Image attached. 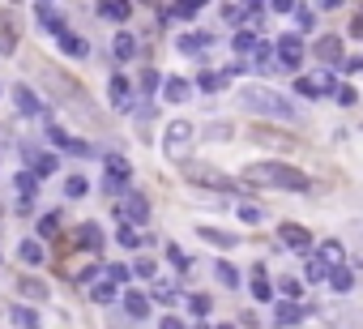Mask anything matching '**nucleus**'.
I'll return each instance as SVG.
<instances>
[{"label":"nucleus","mask_w":363,"mask_h":329,"mask_svg":"<svg viewBox=\"0 0 363 329\" xmlns=\"http://www.w3.org/2000/svg\"><path fill=\"white\" fill-rule=\"evenodd\" d=\"M244 184H252V188H282V193H308V188H312V176L291 167V162L261 158V162H252V167H244Z\"/></svg>","instance_id":"f257e3e1"},{"label":"nucleus","mask_w":363,"mask_h":329,"mask_svg":"<svg viewBox=\"0 0 363 329\" xmlns=\"http://www.w3.org/2000/svg\"><path fill=\"white\" fill-rule=\"evenodd\" d=\"M239 107L244 112H261V116H278V120H295V103L282 98L278 90H265V86H244Z\"/></svg>","instance_id":"f03ea898"},{"label":"nucleus","mask_w":363,"mask_h":329,"mask_svg":"<svg viewBox=\"0 0 363 329\" xmlns=\"http://www.w3.org/2000/svg\"><path fill=\"white\" fill-rule=\"evenodd\" d=\"M192 137H197L192 120H171L167 133H163V154L184 167V162H188V150H192Z\"/></svg>","instance_id":"7ed1b4c3"},{"label":"nucleus","mask_w":363,"mask_h":329,"mask_svg":"<svg viewBox=\"0 0 363 329\" xmlns=\"http://www.w3.org/2000/svg\"><path fill=\"white\" fill-rule=\"evenodd\" d=\"M184 176L192 184H205V188H223V193H235V180L223 176L218 167H205V162H184Z\"/></svg>","instance_id":"20e7f679"},{"label":"nucleus","mask_w":363,"mask_h":329,"mask_svg":"<svg viewBox=\"0 0 363 329\" xmlns=\"http://www.w3.org/2000/svg\"><path fill=\"white\" fill-rule=\"evenodd\" d=\"M116 214L124 218L128 227H145V223H150V201H145L141 193H128L124 205H116Z\"/></svg>","instance_id":"39448f33"},{"label":"nucleus","mask_w":363,"mask_h":329,"mask_svg":"<svg viewBox=\"0 0 363 329\" xmlns=\"http://www.w3.org/2000/svg\"><path fill=\"white\" fill-rule=\"evenodd\" d=\"M274 47H278V60H282L286 69H299V65H303V43H299V34H282Z\"/></svg>","instance_id":"423d86ee"},{"label":"nucleus","mask_w":363,"mask_h":329,"mask_svg":"<svg viewBox=\"0 0 363 329\" xmlns=\"http://www.w3.org/2000/svg\"><path fill=\"white\" fill-rule=\"evenodd\" d=\"M107 94H112V107H120V112H133V82L124 73H116L107 82Z\"/></svg>","instance_id":"0eeeda50"},{"label":"nucleus","mask_w":363,"mask_h":329,"mask_svg":"<svg viewBox=\"0 0 363 329\" xmlns=\"http://www.w3.org/2000/svg\"><path fill=\"white\" fill-rule=\"evenodd\" d=\"M278 240L286 244V248H312V231H308V227H299V223H282L278 227Z\"/></svg>","instance_id":"6e6552de"},{"label":"nucleus","mask_w":363,"mask_h":329,"mask_svg":"<svg viewBox=\"0 0 363 329\" xmlns=\"http://www.w3.org/2000/svg\"><path fill=\"white\" fill-rule=\"evenodd\" d=\"M210 43H214V34L192 30V34H180V39H176V51H180V56H201V51L210 47Z\"/></svg>","instance_id":"1a4fd4ad"},{"label":"nucleus","mask_w":363,"mask_h":329,"mask_svg":"<svg viewBox=\"0 0 363 329\" xmlns=\"http://www.w3.org/2000/svg\"><path fill=\"white\" fill-rule=\"evenodd\" d=\"M34 18L43 22V30H51L56 39H65V34H69V26H65V13H60V9H51V5H34Z\"/></svg>","instance_id":"9d476101"},{"label":"nucleus","mask_w":363,"mask_h":329,"mask_svg":"<svg viewBox=\"0 0 363 329\" xmlns=\"http://www.w3.org/2000/svg\"><path fill=\"white\" fill-rule=\"evenodd\" d=\"M13 107H18L22 116H39L43 112V103H39V94L30 86H13Z\"/></svg>","instance_id":"9b49d317"},{"label":"nucleus","mask_w":363,"mask_h":329,"mask_svg":"<svg viewBox=\"0 0 363 329\" xmlns=\"http://www.w3.org/2000/svg\"><path fill=\"white\" fill-rule=\"evenodd\" d=\"M94 13L103 22H128L133 18V5H124V0H103V5H94Z\"/></svg>","instance_id":"f8f14e48"},{"label":"nucleus","mask_w":363,"mask_h":329,"mask_svg":"<svg viewBox=\"0 0 363 329\" xmlns=\"http://www.w3.org/2000/svg\"><path fill=\"white\" fill-rule=\"evenodd\" d=\"M252 299H256V304H270V299H274V287H270V278H265V265H261V261L252 265Z\"/></svg>","instance_id":"ddd939ff"},{"label":"nucleus","mask_w":363,"mask_h":329,"mask_svg":"<svg viewBox=\"0 0 363 329\" xmlns=\"http://www.w3.org/2000/svg\"><path fill=\"white\" fill-rule=\"evenodd\" d=\"M312 56H321L325 65H338V60H342V39H338V34H325V39H317Z\"/></svg>","instance_id":"4468645a"},{"label":"nucleus","mask_w":363,"mask_h":329,"mask_svg":"<svg viewBox=\"0 0 363 329\" xmlns=\"http://www.w3.org/2000/svg\"><path fill=\"white\" fill-rule=\"evenodd\" d=\"M201 13V5L192 0V5H159V22H192Z\"/></svg>","instance_id":"2eb2a0df"},{"label":"nucleus","mask_w":363,"mask_h":329,"mask_svg":"<svg viewBox=\"0 0 363 329\" xmlns=\"http://www.w3.org/2000/svg\"><path fill=\"white\" fill-rule=\"evenodd\" d=\"M18 261L30 265V269H39V265H47V252H43L39 240H22V244H18Z\"/></svg>","instance_id":"dca6fc26"},{"label":"nucleus","mask_w":363,"mask_h":329,"mask_svg":"<svg viewBox=\"0 0 363 329\" xmlns=\"http://www.w3.org/2000/svg\"><path fill=\"white\" fill-rule=\"evenodd\" d=\"M308 316V308L303 304H291V299H282L278 308H274V325H299Z\"/></svg>","instance_id":"f3484780"},{"label":"nucleus","mask_w":363,"mask_h":329,"mask_svg":"<svg viewBox=\"0 0 363 329\" xmlns=\"http://www.w3.org/2000/svg\"><path fill=\"white\" fill-rule=\"evenodd\" d=\"M13 193H18V201H34V193H39V180H34V172H30V167L13 176Z\"/></svg>","instance_id":"a211bd4d"},{"label":"nucleus","mask_w":363,"mask_h":329,"mask_svg":"<svg viewBox=\"0 0 363 329\" xmlns=\"http://www.w3.org/2000/svg\"><path fill=\"white\" fill-rule=\"evenodd\" d=\"M197 236H201L205 244H214V248H235V244H239V236L218 231V227H197Z\"/></svg>","instance_id":"6ab92c4d"},{"label":"nucleus","mask_w":363,"mask_h":329,"mask_svg":"<svg viewBox=\"0 0 363 329\" xmlns=\"http://www.w3.org/2000/svg\"><path fill=\"white\" fill-rule=\"evenodd\" d=\"M60 51H65V56H73V60H86V56H90V43H86L81 34L69 30V34L60 39Z\"/></svg>","instance_id":"aec40b11"},{"label":"nucleus","mask_w":363,"mask_h":329,"mask_svg":"<svg viewBox=\"0 0 363 329\" xmlns=\"http://www.w3.org/2000/svg\"><path fill=\"white\" fill-rule=\"evenodd\" d=\"M112 56H116V60H133V56H137V39H133L128 30H120V34L112 39Z\"/></svg>","instance_id":"412c9836"},{"label":"nucleus","mask_w":363,"mask_h":329,"mask_svg":"<svg viewBox=\"0 0 363 329\" xmlns=\"http://www.w3.org/2000/svg\"><path fill=\"white\" fill-rule=\"evenodd\" d=\"M124 312H128L133 321H145V316H150V299H145L141 291H124Z\"/></svg>","instance_id":"4be33fe9"},{"label":"nucleus","mask_w":363,"mask_h":329,"mask_svg":"<svg viewBox=\"0 0 363 329\" xmlns=\"http://www.w3.org/2000/svg\"><path fill=\"white\" fill-rule=\"evenodd\" d=\"M188 94H192V86H188L184 77H167V82H163V98H167V103H184Z\"/></svg>","instance_id":"5701e85b"},{"label":"nucleus","mask_w":363,"mask_h":329,"mask_svg":"<svg viewBox=\"0 0 363 329\" xmlns=\"http://www.w3.org/2000/svg\"><path fill=\"white\" fill-rule=\"evenodd\" d=\"M77 244L90 248V252H98V248H103V231H98V223H81V227H77Z\"/></svg>","instance_id":"b1692460"},{"label":"nucleus","mask_w":363,"mask_h":329,"mask_svg":"<svg viewBox=\"0 0 363 329\" xmlns=\"http://www.w3.org/2000/svg\"><path fill=\"white\" fill-rule=\"evenodd\" d=\"M317 257H321L329 269H338V265H342V257H346V248H342V240H325V244L317 248Z\"/></svg>","instance_id":"393cba45"},{"label":"nucleus","mask_w":363,"mask_h":329,"mask_svg":"<svg viewBox=\"0 0 363 329\" xmlns=\"http://www.w3.org/2000/svg\"><path fill=\"white\" fill-rule=\"evenodd\" d=\"M231 47H235V56H256V47H261V39H256L252 30H239V34L231 39Z\"/></svg>","instance_id":"a878e982"},{"label":"nucleus","mask_w":363,"mask_h":329,"mask_svg":"<svg viewBox=\"0 0 363 329\" xmlns=\"http://www.w3.org/2000/svg\"><path fill=\"white\" fill-rule=\"evenodd\" d=\"M56 167H60V158H56V154H39V158L30 162L34 180H47V176H56Z\"/></svg>","instance_id":"bb28decb"},{"label":"nucleus","mask_w":363,"mask_h":329,"mask_svg":"<svg viewBox=\"0 0 363 329\" xmlns=\"http://www.w3.org/2000/svg\"><path fill=\"white\" fill-rule=\"evenodd\" d=\"M329 273H334V269H329L321 257H308V265H303V278H308V283H325Z\"/></svg>","instance_id":"cd10ccee"},{"label":"nucleus","mask_w":363,"mask_h":329,"mask_svg":"<svg viewBox=\"0 0 363 329\" xmlns=\"http://www.w3.org/2000/svg\"><path fill=\"white\" fill-rule=\"evenodd\" d=\"M329 287H334V291H338V295H346V291H350V287H355V273H350V269H346V265H338V269H334V273H329Z\"/></svg>","instance_id":"c85d7f7f"},{"label":"nucleus","mask_w":363,"mask_h":329,"mask_svg":"<svg viewBox=\"0 0 363 329\" xmlns=\"http://www.w3.org/2000/svg\"><path fill=\"white\" fill-rule=\"evenodd\" d=\"M116 295H120V291H116L112 278H107V283H90V299H94V304H112Z\"/></svg>","instance_id":"c756f323"},{"label":"nucleus","mask_w":363,"mask_h":329,"mask_svg":"<svg viewBox=\"0 0 363 329\" xmlns=\"http://www.w3.org/2000/svg\"><path fill=\"white\" fill-rule=\"evenodd\" d=\"M13 325H18V329H39V312L26 308V304H18V308H13Z\"/></svg>","instance_id":"7c9ffc66"},{"label":"nucleus","mask_w":363,"mask_h":329,"mask_svg":"<svg viewBox=\"0 0 363 329\" xmlns=\"http://www.w3.org/2000/svg\"><path fill=\"white\" fill-rule=\"evenodd\" d=\"M128 188V176H116V172H107V176H103V193H107V197H120ZM128 197V193H124Z\"/></svg>","instance_id":"2f4dec72"},{"label":"nucleus","mask_w":363,"mask_h":329,"mask_svg":"<svg viewBox=\"0 0 363 329\" xmlns=\"http://www.w3.org/2000/svg\"><path fill=\"white\" fill-rule=\"evenodd\" d=\"M197 86H201L205 94H218V90L227 86V73H201V77H197Z\"/></svg>","instance_id":"473e14b6"},{"label":"nucleus","mask_w":363,"mask_h":329,"mask_svg":"<svg viewBox=\"0 0 363 329\" xmlns=\"http://www.w3.org/2000/svg\"><path fill=\"white\" fill-rule=\"evenodd\" d=\"M214 273H218V283H223L227 291H235V287H239V273H235V265H231V261H218V269H214Z\"/></svg>","instance_id":"72a5a7b5"},{"label":"nucleus","mask_w":363,"mask_h":329,"mask_svg":"<svg viewBox=\"0 0 363 329\" xmlns=\"http://www.w3.org/2000/svg\"><path fill=\"white\" fill-rule=\"evenodd\" d=\"M34 231H39V240H51V236H56V231H60V214H43Z\"/></svg>","instance_id":"f704fd0d"},{"label":"nucleus","mask_w":363,"mask_h":329,"mask_svg":"<svg viewBox=\"0 0 363 329\" xmlns=\"http://www.w3.org/2000/svg\"><path fill=\"white\" fill-rule=\"evenodd\" d=\"M163 82H167V77H159V69H145L137 86H141V94H159V86H163Z\"/></svg>","instance_id":"c9c22d12"},{"label":"nucleus","mask_w":363,"mask_h":329,"mask_svg":"<svg viewBox=\"0 0 363 329\" xmlns=\"http://www.w3.org/2000/svg\"><path fill=\"white\" fill-rule=\"evenodd\" d=\"M86 193H90V180H86V176H69V180H65V197L77 201V197H86Z\"/></svg>","instance_id":"e433bc0d"},{"label":"nucleus","mask_w":363,"mask_h":329,"mask_svg":"<svg viewBox=\"0 0 363 329\" xmlns=\"http://www.w3.org/2000/svg\"><path fill=\"white\" fill-rule=\"evenodd\" d=\"M47 141L56 146V150H65V154H69V146H73V137H69L65 129H56V124H47Z\"/></svg>","instance_id":"4c0bfd02"},{"label":"nucleus","mask_w":363,"mask_h":329,"mask_svg":"<svg viewBox=\"0 0 363 329\" xmlns=\"http://www.w3.org/2000/svg\"><path fill=\"white\" fill-rule=\"evenodd\" d=\"M116 244H120V248H141V236H137V231L124 223V227L116 231Z\"/></svg>","instance_id":"58836bf2"},{"label":"nucleus","mask_w":363,"mask_h":329,"mask_svg":"<svg viewBox=\"0 0 363 329\" xmlns=\"http://www.w3.org/2000/svg\"><path fill=\"white\" fill-rule=\"evenodd\" d=\"M167 261H171V265H176V269H180V273H184V269H188V265H192V261H188V252H184V248H180V244H167Z\"/></svg>","instance_id":"ea45409f"},{"label":"nucleus","mask_w":363,"mask_h":329,"mask_svg":"<svg viewBox=\"0 0 363 329\" xmlns=\"http://www.w3.org/2000/svg\"><path fill=\"white\" fill-rule=\"evenodd\" d=\"M154 299H159V304H176L180 299V291L176 287H167V283H154V291H150Z\"/></svg>","instance_id":"a19ab883"},{"label":"nucleus","mask_w":363,"mask_h":329,"mask_svg":"<svg viewBox=\"0 0 363 329\" xmlns=\"http://www.w3.org/2000/svg\"><path fill=\"white\" fill-rule=\"evenodd\" d=\"M107 172H116V176H133V162L120 158V154H107Z\"/></svg>","instance_id":"79ce46f5"},{"label":"nucleus","mask_w":363,"mask_h":329,"mask_svg":"<svg viewBox=\"0 0 363 329\" xmlns=\"http://www.w3.org/2000/svg\"><path fill=\"white\" fill-rule=\"evenodd\" d=\"M107 278H112V283H124V291H128V278H133V269H128V265H107Z\"/></svg>","instance_id":"37998d69"},{"label":"nucleus","mask_w":363,"mask_h":329,"mask_svg":"<svg viewBox=\"0 0 363 329\" xmlns=\"http://www.w3.org/2000/svg\"><path fill=\"white\" fill-rule=\"evenodd\" d=\"M22 295H30V299H47V287H43L39 278H26V283H22Z\"/></svg>","instance_id":"c03bdc74"},{"label":"nucleus","mask_w":363,"mask_h":329,"mask_svg":"<svg viewBox=\"0 0 363 329\" xmlns=\"http://www.w3.org/2000/svg\"><path fill=\"white\" fill-rule=\"evenodd\" d=\"M295 94H303V98H321V90H317L312 77H299V82H295Z\"/></svg>","instance_id":"a18cd8bd"},{"label":"nucleus","mask_w":363,"mask_h":329,"mask_svg":"<svg viewBox=\"0 0 363 329\" xmlns=\"http://www.w3.org/2000/svg\"><path fill=\"white\" fill-rule=\"evenodd\" d=\"M188 308L192 316H210V295H188Z\"/></svg>","instance_id":"49530a36"},{"label":"nucleus","mask_w":363,"mask_h":329,"mask_svg":"<svg viewBox=\"0 0 363 329\" xmlns=\"http://www.w3.org/2000/svg\"><path fill=\"white\" fill-rule=\"evenodd\" d=\"M278 291H282L291 304H299V283H295V278H278Z\"/></svg>","instance_id":"de8ad7c7"},{"label":"nucleus","mask_w":363,"mask_h":329,"mask_svg":"<svg viewBox=\"0 0 363 329\" xmlns=\"http://www.w3.org/2000/svg\"><path fill=\"white\" fill-rule=\"evenodd\" d=\"M295 22H299V30H312L317 26V13L312 9H295Z\"/></svg>","instance_id":"09e8293b"},{"label":"nucleus","mask_w":363,"mask_h":329,"mask_svg":"<svg viewBox=\"0 0 363 329\" xmlns=\"http://www.w3.org/2000/svg\"><path fill=\"white\" fill-rule=\"evenodd\" d=\"M0 51H13V26L0 22Z\"/></svg>","instance_id":"8fccbe9b"},{"label":"nucleus","mask_w":363,"mask_h":329,"mask_svg":"<svg viewBox=\"0 0 363 329\" xmlns=\"http://www.w3.org/2000/svg\"><path fill=\"white\" fill-rule=\"evenodd\" d=\"M223 18L227 22H239V18H248V5H223Z\"/></svg>","instance_id":"3c124183"},{"label":"nucleus","mask_w":363,"mask_h":329,"mask_svg":"<svg viewBox=\"0 0 363 329\" xmlns=\"http://www.w3.org/2000/svg\"><path fill=\"white\" fill-rule=\"evenodd\" d=\"M334 98H338L342 107H350V103H359V94H355L350 86H338V94H334Z\"/></svg>","instance_id":"603ef678"},{"label":"nucleus","mask_w":363,"mask_h":329,"mask_svg":"<svg viewBox=\"0 0 363 329\" xmlns=\"http://www.w3.org/2000/svg\"><path fill=\"white\" fill-rule=\"evenodd\" d=\"M133 273L137 278H154V261H133Z\"/></svg>","instance_id":"864d4df0"},{"label":"nucleus","mask_w":363,"mask_h":329,"mask_svg":"<svg viewBox=\"0 0 363 329\" xmlns=\"http://www.w3.org/2000/svg\"><path fill=\"white\" fill-rule=\"evenodd\" d=\"M239 218H244V223H261V209H256V205H239Z\"/></svg>","instance_id":"5fc2aeb1"},{"label":"nucleus","mask_w":363,"mask_h":329,"mask_svg":"<svg viewBox=\"0 0 363 329\" xmlns=\"http://www.w3.org/2000/svg\"><path fill=\"white\" fill-rule=\"evenodd\" d=\"M69 154H73V158H86V154H90V146H86V141H77V137H73V146H69Z\"/></svg>","instance_id":"6e6d98bb"},{"label":"nucleus","mask_w":363,"mask_h":329,"mask_svg":"<svg viewBox=\"0 0 363 329\" xmlns=\"http://www.w3.org/2000/svg\"><path fill=\"white\" fill-rule=\"evenodd\" d=\"M159 329H184V321H180V316H163Z\"/></svg>","instance_id":"4d7b16f0"},{"label":"nucleus","mask_w":363,"mask_h":329,"mask_svg":"<svg viewBox=\"0 0 363 329\" xmlns=\"http://www.w3.org/2000/svg\"><path fill=\"white\" fill-rule=\"evenodd\" d=\"M197 329H218V325H197Z\"/></svg>","instance_id":"13d9d810"},{"label":"nucleus","mask_w":363,"mask_h":329,"mask_svg":"<svg viewBox=\"0 0 363 329\" xmlns=\"http://www.w3.org/2000/svg\"><path fill=\"white\" fill-rule=\"evenodd\" d=\"M218 329H235V325H218Z\"/></svg>","instance_id":"bf43d9fd"}]
</instances>
